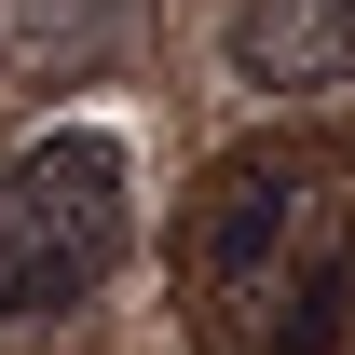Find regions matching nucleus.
<instances>
[{
    "label": "nucleus",
    "instance_id": "nucleus-2",
    "mask_svg": "<svg viewBox=\"0 0 355 355\" xmlns=\"http://www.w3.org/2000/svg\"><path fill=\"white\" fill-rule=\"evenodd\" d=\"M123 232H137V164H123V137H96V123L28 137V150L0 164V328L83 301L96 273L123 260Z\"/></svg>",
    "mask_w": 355,
    "mask_h": 355
},
{
    "label": "nucleus",
    "instance_id": "nucleus-3",
    "mask_svg": "<svg viewBox=\"0 0 355 355\" xmlns=\"http://www.w3.org/2000/svg\"><path fill=\"white\" fill-rule=\"evenodd\" d=\"M219 55L260 96H328V83H355V0H232Z\"/></svg>",
    "mask_w": 355,
    "mask_h": 355
},
{
    "label": "nucleus",
    "instance_id": "nucleus-1",
    "mask_svg": "<svg viewBox=\"0 0 355 355\" xmlns=\"http://www.w3.org/2000/svg\"><path fill=\"white\" fill-rule=\"evenodd\" d=\"M205 355H355V178L328 150H232L191 191Z\"/></svg>",
    "mask_w": 355,
    "mask_h": 355
},
{
    "label": "nucleus",
    "instance_id": "nucleus-4",
    "mask_svg": "<svg viewBox=\"0 0 355 355\" xmlns=\"http://www.w3.org/2000/svg\"><path fill=\"white\" fill-rule=\"evenodd\" d=\"M123 14L137 0H0V55H14V69H83Z\"/></svg>",
    "mask_w": 355,
    "mask_h": 355
}]
</instances>
